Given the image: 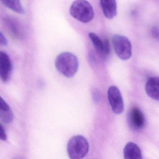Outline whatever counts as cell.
Wrapping results in <instances>:
<instances>
[{"instance_id": "obj_4", "label": "cell", "mask_w": 159, "mask_h": 159, "mask_svg": "<svg viewBox=\"0 0 159 159\" xmlns=\"http://www.w3.org/2000/svg\"><path fill=\"white\" fill-rule=\"evenodd\" d=\"M112 44L116 54L120 58L126 60L131 57V44L126 36L115 35L112 37Z\"/></svg>"}, {"instance_id": "obj_10", "label": "cell", "mask_w": 159, "mask_h": 159, "mask_svg": "<svg viewBox=\"0 0 159 159\" xmlns=\"http://www.w3.org/2000/svg\"><path fill=\"white\" fill-rule=\"evenodd\" d=\"M104 15L107 18L112 19L117 15V4L116 0H100Z\"/></svg>"}, {"instance_id": "obj_18", "label": "cell", "mask_w": 159, "mask_h": 159, "mask_svg": "<svg viewBox=\"0 0 159 159\" xmlns=\"http://www.w3.org/2000/svg\"><path fill=\"white\" fill-rule=\"evenodd\" d=\"M152 34L155 37H158L159 36V31L156 28H153L152 30Z\"/></svg>"}, {"instance_id": "obj_5", "label": "cell", "mask_w": 159, "mask_h": 159, "mask_svg": "<svg viewBox=\"0 0 159 159\" xmlns=\"http://www.w3.org/2000/svg\"><path fill=\"white\" fill-rule=\"evenodd\" d=\"M108 100L112 111L116 115L123 113L124 109V102L120 91L117 87L111 86L107 92Z\"/></svg>"}, {"instance_id": "obj_15", "label": "cell", "mask_w": 159, "mask_h": 159, "mask_svg": "<svg viewBox=\"0 0 159 159\" xmlns=\"http://www.w3.org/2000/svg\"><path fill=\"white\" fill-rule=\"evenodd\" d=\"M9 109V105L0 96V110H8Z\"/></svg>"}, {"instance_id": "obj_3", "label": "cell", "mask_w": 159, "mask_h": 159, "mask_svg": "<svg viewBox=\"0 0 159 159\" xmlns=\"http://www.w3.org/2000/svg\"><path fill=\"white\" fill-rule=\"evenodd\" d=\"M89 144L87 139L80 135L73 136L68 142L67 152L71 159L83 158L89 152Z\"/></svg>"}, {"instance_id": "obj_1", "label": "cell", "mask_w": 159, "mask_h": 159, "mask_svg": "<svg viewBox=\"0 0 159 159\" xmlns=\"http://www.w3.org/2000/svg\"><path fill=\"white\" fill-rule=\"evenodd\" d=\"M55 66L61 74L70 78L78 71L79 61L74 54L69 52H62L56 58Z\"/></svg>"}, {"instance_id": "obj_17", "label": "cell", "mask_w": 159, "mask_h": 159, "mask_svg": "<svg viewBox=\"0 0 159 159\" xmlns=\"http://www.w3.org/2000/svg\"><path fill=\"white\" fill-rule=\"evenodd\" d=\"M0 45L2 46H7V39L1 32H0Z\"/></svg>"}, {"instance_id": "obj_13", "label": "cell", "mask_w": 159, "mask_h": 159, "mask_svg": "<svg viewBox=\"0 0 159 159\" xmlns=\"http://www.w3.org/2000/svg\"><path fill=\"white\" fill-rule=\"evenodd\" d=\"M0 2L16 13L21 14L25 13L20 0H0Z\"/></svg>"}, {"instance_id": "obj_6", "label": "cell", "mask_w": 159, "mask_h": 159, "mask_svg": "<svg viewBox=\"0 0 159 159\" xmlns=\"http://www.w3.org/2000/svg\"><path fill=\"white\" fill-rule=\"evenodd\" d=\"M128 123L134 130L143 129L146 124V119L143 112L138 107H133L128 114Z\"/></svg>"}, {"instance_id": "obj_9", "label": "cell", "mask_w": 159, "mask_h": 159, "mask_svg": "<svg viewBox=\"0 0 159 159\" xmlns=\"http://www.w3.org/2000/svg\"><path fill=\"white\" fill-rule=\"evenodd\" d=\"M147 94L151 99L159 101V77L148 79L145 86Z\"/></svg>"}, {"instance_id": "obj_2", "label": "cell", "mask_w": 159, "mask_h": 159, "mask_svg": "<svg viewBox=\"0 0 159 159\" xmlns=\"http://www.w3.org/2000/svg\"><path fill=\"white\" fill-rule=\"evenodd\" d=\"M70 12L72 16L83 23L90 22L94 18L93 8L86 0L75 1L71 6Z\"/></svg>"}, {"instance_id": "obj_7", "label": "cell", "mask_w": 159, "mask_h": 159, "mask_svg": "<svg viewBox=\"0 0 159 159\" xmlns=\"http://www.w3.org/2000/svg\"><path fill=\"white\" fill-rule=\"evenodd\" d=\"M89 36L94 48L100 56L103 59H106L111 51L109 41L107 39L102 40L99 36L94 33H89Z\"/></svg>"}, {"instance_id": "obj_14", "label": "cell", "mask_w": 159, "mask_h": 159, "mask_svg": "<svg viewBox=\"0 0 159 159\" xmlns=\"http://www.w3.org/2000/svg\"><path fill=\"white\" fill-rule=\"evenodd\" d=\"M0 119L5 123H10L13 119V115L10 109L0 110Z\"/></svg>"}, {"instance_id": "obj_12", "label": "cell", "mask_w": 159, "mask_h": 159, "mask_svg": "<svg viewBox=\"0 0 159 159\" xmlns=\"http://www.w3.org/2000/svg\"><path fill=\"white\" fill-rule=\"evenodd\" d=\"M7 27L10 33L16 38H21L22 35V30L20 24L15 19L6 18L5 20Z\"/></svg>"}, {"instance_id": "obj_16", "label": "cell", "mask_w": 159, "mask_h": 159, "mask_svg": "<svg viewBox=\"0 0 159 159\" xmlns=\"http://www.w3.org/2000/svg\"><path fill=\"white\" fill-rule=\"evenodd\" d=\"M7 138L6 133L4 129L2 126L0 124V140L2 141H6Z\"/></svg>"}, {"instance_id": "obj_11", "label": "cell", "mask_w": 159, "mask_h": 159, "mask_svg": "<svg viewBox=\"0 0 159 159\" xmlns=\"http://www.w3.org/2000/svg\"><path fill=\"white\" fill-rule=\"evenodd\" d=\"M124 157L126 159H142L141 149L136 144L129 142L124 147Z\"/></svg>"}, {"instance_id": "obj_8", "label": "cell", "mask_w": 159, "mask_h": 159, "mask_svg": "<svg viewBox=\"0 0 159 159\" xmlns=\"http://www.w3.org/2000/svg\"><path fill=\"white\" fill-rule=\"evenodd\" d=\"M12 64L9 56L0 51V78L3 82L8 81L11 74Z\"/></svg>"}]
</instances>
